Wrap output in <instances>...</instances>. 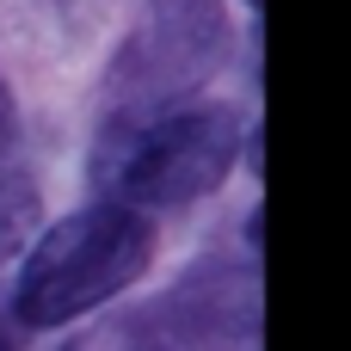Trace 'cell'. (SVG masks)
<instances>
[{"instance_id": "obj_1", "label": "cell", "mask_w": 351, "mask_h": 351, "mask_svg": "<svg viewBox=\"0 0 351 351\" xmlns=\"http://www.w3.org/2000/svg\"><path fill=\"white\" fill-rule=\"evenodd\" d=\"M234 154H241V111L191 99L154 117H111L93 154V179L123 210H179L216 191Z\"/></svg>"}, {"instance_id": "obj_2", "label": "cell", "mask_w": 351, "mask_h": 351, "mask_svg": "<svg viewBox=\"0 0 351 351\" xmlns=\"http://www.w3.org/2000/svg\"><path fill=\"white\" fill-rule=\"evenodd\" d=\"M154 259V222L123 204H93L56 222L12 284V321L19 327H68L111 302L123 284H136Z\"/></svg>"}, {"instance_id": "obj_3", "label": "cell", "mask_w": 351, "mask_h": 351, "mask_svg": "<svg viewBox=\"0 0 351 351\" xmlns=\"http://www.w3.org/2000/svg\"><path fill=\"white\" fill-rule=\"evenodd\" d=\"M228 62L222 0H148L111 62V117H154L191 105V93Z\"/></svg>"}, {"instance_id": "obj_4", "label": "cell", "mask_w": 351, "mask_h": 351, "mask_svg": "<svg viewBox=\"0 0 351 351\" xmlns=\"http://www.w3.org/2000/svg\"><path fill=\"white\" fill-rule=\"evenodd\" d=\"M259 339V284L241 259L191 265L160 302L123 321L111 351H253Z\"/></svg>"}, {"instance_id": "obj_5", "label": "cell", "mask_w": 351, "mask_h": 351, "mask_svg": "<svg viewBox=\"0 0 351 351\" xmlns=\"http://www.w3.org/2000/svg\"><path fill=\"white\" fill-rule=\"evenodd\" d=\"M37 228V185H31V173L25 167H12L6 154H0V265L19 253V241Z\"/></svg>"}, {"instance_id": "obj_6", "label": "cell", "mask_w": 351, "mask_h": 351, "mask_svg": "<svg viewBox=\"0 0 351 351\" xmlns=\"http://www.w3.org/2000/svg\"><path fill=\"white\" fill-rule=\"evenodd\" d=\"M12 142H19V105H12V93L0 80V154H12Z\"/></svg>"}, {"instance_id": "obj_7", "label": "cell", "mask_w": 351, "mask_h": 351, "mask_svg": "<svg viewBox=\"0 0 351 351\" xmlns=\"http://www.w3.org/2000/svg\"><path fill=\"white\" fill-rule=\"evenodd\" d=\"M0 351H12V346H6V339H0Z\"/></svg>"}]
</instances>
